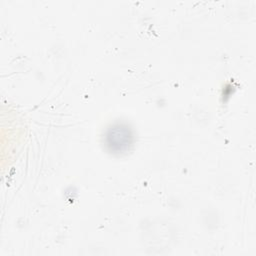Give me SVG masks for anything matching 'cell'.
Here are the masks:
<instances>
[{"mask_svg": "<svg viewBox=\"0 0 256 256\" xmlns=\"http://www.w3.org/2000/svg\"><path fill=\"white\" fill-rule=\"evenodd\" d=\"M105 145L113 154L127 152L133 143V132L128 125L116 123L110 126L105 133Z\"/></svg>", "mask_w": 256, "mask_h": 256, "instance_id": "6da1fadb", "label": "cell"}]
</instances>
